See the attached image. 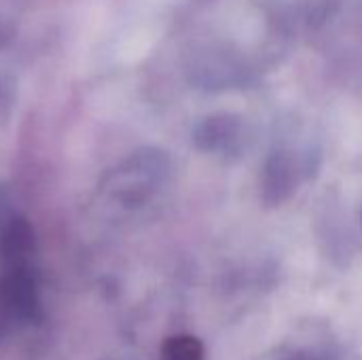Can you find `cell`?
I'll use <instances>...</instances> for the list:
<instances>
[{"label": "cell", "instance_id": "obj_1", "mask_svg": "<svg viewBox=\"0 0 362 360\" xmlns=\"http://www.w3.org/2000/svg\"><path fill=\"white\" fill-rule=\"evenodd\" d=\"M168 172V159L161 153L146 151L134 155L121 170L110 176V193L127 202H140L153 193Z\"/></svg>", "mask_w": 362, "mask_h": 360}, {"label": "cell", "instance_id": "obj_2", "mask_svg": "<svg viewBox=\"0 0 362 360\" xmlns=\"http://www.w3.org/2000/svg\"><path fill=\"white\" fill-rule=\"evenodd\" d=\"M38 310L34 280L23 272L15 269L0 282V337L11 327L32 320Z\"/></svg>", "mask_w": 362, "mask_h": 360}, {"label": "cell", "instance_id": "obj_3", "mask_svg": "<svg viewBox=\"0 0 362 360\" xmlns=\"http://www.w3.org/2000/svg\"><path fill=\"white\" fill-rule=\"evenodd\" d=\"M295 189V168L284 153H276L265 163L263 172V197L267 204L286 199Z\"/></svg>", "mask_w": 362, "mask_h": 360}, {"label": "cell", "instance_id": "obj_4", "mask_svg": "<svg viewBox=\"0 0 362 360\" xmlns=\"http://www.w3.org/2000/svg\"><path fill=\"white\" fill-rule=\"evenodd\" d=\"M240 132V123L231 115H218L206 119L197 132H195V142L204 151H216V149H227L229 142L235 140Z\"/></svg>", "mask_w": 362, "mask_h": 360}, {"label": "cell", "instance_id": "obj_5", "mask_svg": "<svg viewBox=\"0 0 362 360\" xmlns=\"http://www.w3.org/2000/svg\"><path fill=\"white\" fill-rule=\"evenodd\" d=\"M161 360H202V348L191 337H176L163 346Z\"/></svg>", "mask_w": 362, "mask_h": 360}, {"label": "cell", "instance_id": "obj_6", "mask_svg": "<svg viewBox=\"0 0 362 360\" xmlns=\"http://www.w3.org/2000/svg\"><path fill=\"white\" fill-rule=\"evenodd\" d=\"M2 38H4V36H2V30H0V40H2Z\"/></svg>", "mask_w": 362, "mask_h": 360}]
</instances>
